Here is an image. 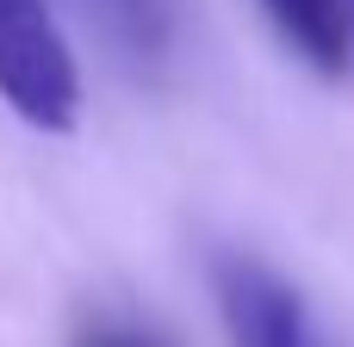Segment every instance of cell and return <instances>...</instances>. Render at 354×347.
<instances>
[{
    "label": "cell",
    "mask_w": 354,
    "mask_h": 347,
    "mask_svg": "<svg viewBox=\"0 0 354 347\" xmlns=\"http://www.w3.org/2000/svg\"><path fill=\"white\" fill-rule=\"evenodd\" d=\"M212 292L230 347H330L305 292L243 248H224L212 261Z\"/></svg>",
    "instance_id": "7a4b0ae2"
},
{
    "label": "cell",
    "mask_w": 354,
    "mask_h": 347,
    "mask_svg": "<svg viewBox=\"0 0 354 347\" xmlns=\"http://www.w3.org/2000/svg\"><path fill=\"white\" fill-rule=\"evenodd\" d=\"M0 99L44 137L81 118V68L50 0H0Z\"/></svg>",
    "instance_id": "6da1fadb"
},
{
    "label": "cell",
    "mask_w": 354,
    "mask_h": 347,
    "mask_svg": "<svg viewBox=\"0 0 354 347\" xmlns=\"http://www.w3.org/2000/svg\"><path fill=\"white\" fill-rule=\"evenodd\" d=\"M280 43L324 81L354 75V0H255Z\"/></svg>",
    "instance_id": "3957f363"
},
{
    "label": "cell",
    "mask_w": 354,
    "mask_h": 347,
    "mask_svg": "<svg viewBox=\"0 0 354 347\" xmlns=\"http://www.w3.org/2000/svg\"><path fill=\"white\" fill-rule=\"evenodd\" d=\"M100 25V37L112 43V56L137 75H156L174 56L180 37V0H81Z\"/></svg>",
    "instance_id": "277c9868"
},
{
    "label": "cell",
    "mask_w": 354,
    "mask_h": 347,
    "mask_svg": "<svg viewBox=\"0 0 354 347\" xmlns=\"http://www.w3.org/2000/svg\"><path fill=\"white\" fill-rule=\"evenodd\" d=\"M68 347H180V341H174L168 329H156L149 317H137V310L100 304V310H87V317L75 323Z\"/></svg>",
    "instance_id": "5b68a950"
}]
</instances>
